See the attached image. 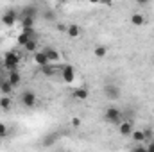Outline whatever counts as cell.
<instances>
[{"label":"cell","instance_id":"obj_2","mask_svg":"<svg viewBox=\"0 0 154 152\" xmlns=\"http://www.w3.org/2000/svg\"><path fill=\"white\" fill-rule=\"evenodd\" d=\"M104 120H106L108 123L118 125V123L122 122V111H120L118 108H115V106L106 108V109H104Z\"/></svg>","mask_w":154,"mask_h":152},{"label":"cell","instance_id":"obj_22","mask_svg":"<svg viewBox=\"0 0 154 152\" xmlns=\"http://www.w3.org/2000/svg\"><path fill=\"white\" fill-rule=\"evenodd\" d=\"M11 108V97H0V109H9Z\"/></svg>","mask_w":154,"mask_h":152},{"label":"cell","instance_id":"obj_4","mask_svg":"<svg viewBox=\"0 0 154 152\" xmlns=\"http://www.w3.org/2000/svg\"><path fill=\"white\" fill-rule=\"evenodd\" d=\"M18 11L16 9H9V11H5L4 14H2V23L4 25H7V27H11V25H14L16 22H18Z\"/></svg>","mask_w":154,"mask_h":152},{"label":"cell","instance_id":"obj_6","mask_svg":"<svg viewBox=\"0 0 154 152\" xmlns=\"http://www.w3.org/2000/svg\"><path fill=\"white\" fill-rule=\"evenodd\" d=\"M104 95L109 100H116V99H120V88L115 86V84H106L104 86Z\"/></svg>","mask_w":154,"mask_h":152},{"label":"cell","instance_id":"obj_18","mask_svg":"<svg viewBox=\"0 0 154 152\" xmlns=\"http://www.w3.org/2000/svg\"><path fill=\"white\" fill-rule=\"evenodd\" d=\"M131 138H133L134 143H145V138H143V131L142 129H134L131 132Z\"/></svg>","mask_w":154,"mask_h":152},{"label":"cell","instance_id":"obj_10","mask_svg":"<svg viewBox=\"0 0 154 152\" xmlns=\"http://www.w3.org/2000/svg\"><path fill=\"white\" fill-rule=\"evenodd\" d=\"M88 97H90V91L84 88V86H79L74 90V99L79 100V102H84V100H88Z\"/></svg>","mask_w":154,"mask_h":152},{"label":"cell","instance_id":"obj_7","mask_svg":"<svg viewBox=\"0 0 154 152\" xmlns=\"http://www.w3.org/2000/svg\"><path fill=\"white\" fill-rule=\"evenodd\" d=\"M133 131H134L133 122H129V120H122V122L118 123V132H120L122 136H131Z\"/></svg>","mask_w":154,"mask_h":152},{"label":"cell","instance_id":"obj_9","mask_svg":"<svg viewBox=\"0 0 154 152\" xmlns=\"http://www.w3.org/2000/svg\"><path fill=\"white\" fill-rule=\"evenodd\" d=\"M45 56H47V59H48V63H57L59 59H61V54L56 50V48H52V47H47L45 50Z\"/></svg>","mask_w":154,"mask_h":152},{"label":"cell","instance_id":"obj_11","mask_svg":"<svg viewBox=\"0 0 154 152\" xmlns=\"http://www.w3.org/2000/svg\"><path fill=\"white\" fill-rule=\"evenodd\" d=\"M36 14H38V7L32 5V4L22 7V11H20V16H31V18H36Z\"/></svg>","mask_w":154,"mask_h":152},{"label":"cell","instance_id":"obj_29","mask_svg":"<svg viewBox=\"0 0 154 152\" xmlns=\"http://www.w3.org/2000/svg\"><path fill=\"white\" fill-rule=\"evenodd\" d=\"M145 147H147V152H154V140H152V141H149Z\"/></svg>","mask_w":154,"mask_h":152},{"label":"cell","instance_id":"obj_13","mask_svg":"<svg viewBox=\"0 0 154 152\" xmlns=\"http://www.w3.org/2000/svg\"><path fill=\"white\" fill-rule=\"evenodd\" d=\"M34 63L38 65L39 68H43V66H47V65H50L48 63V59H47V56H45V52L41 50V52H36L34 54Z\"/></svg>","mask_w":154,"mask_h":152},{"label":"cell","instance_id":"obj_20","mask_svg":"<svg viewBox=\"0 0 154 152\" xmlns=\"http://www.w3.org/2000/svg\"><path fill=\"white\" fill-rule=\"evenodd\" d=\"M23 48H25L27 52H31V54H36V52H38V50H36V48H38V41H36V38H32Z\"/></svg>","mask_w":154,"mask_h":152},{"label":"cell","instance_id":"obj_33","mask_svg":"<svg viewBox=\"0 0 154 152\" xmlns=\"http://www.w3.org/2000/svg\"><path fill=\"white\" fill-rule=\"evenodd\" d=\"M152 65H154V61H152Z\"/></svg>","mask_w":154,"mask_h":152},{"label":"cell","instance_id":"obj_31","mask_svg":"<svg viewBox=\"0 0 154 152\" xmlns=\"http://www.w3.org/2000/svg\"><path fill=\"white\" fill-rule=\"evenodd\" d=\"M2 72H4V65L0 63V74H2Z\"/></svg>","mask_w":154,"mask_h":152},{"label":"cell","instance_id":"obj_17","mask_svg":"<svg viewBox=\"0 0 154 152\" xmlns=\"http://www.w3.org/2000/svg\"><path fill=\"white\" fill-rule=\"evenodd\" d=\"M13 90H14V88L7 82V79H5V81H0V93H2V97H9V95L13 93Z\"/></svg>","mask_w":154,"mask_h":152},{"label":"cell","instance_id":"obj_3","mask_svg":"<svg viewBox=\"0 0 154 152\" xmlns=\"http://www.w3.org/2000/svg\"><path fill=\"white\" fill-rule=\"evenodd\" d=\"M36 102H38V97H36V93H34V91H31V90L22 91V95H20V104H22L23 108L32 109V108L36 106Z\"/></svg>","mask_w":154,"mask_h":152},{"label":"cell","instance_id":"obj_30","mask_svg":"<svg viewBox=\"0 0 154 152\" xmlns=\"http://www.w3.org/2000/svg\"><path fill=\"white\" fill-rule=\"evenodd\" d=\"M54 18H56L54 13H45V20H54Z\"/></svg>","mask_w":154,"mask_h":152},{"label":"cell","instance_id":"obj_24","mask_svg":"<svg viewBox=\"0 0 154 152\" xmlns=\"http://www.w3.org/2000/svg\"><path fill=\"white\" fill-rule=\"evenodd\" d=\"M7 134H9V129H7V125L0 122V140H4V138H7Z\"/></svg>","mask_w":154,"mask_h":152},{"label":"cell","instance_id":"obj_16","mask_svg":"<svg viewBox=\"0 0 154 152\" xmlns=\"http://www.w3.org/2000/svg\"><path fill=\"white\" fill-rule=\"evenodd\" d=\"M93 56H95L97 59H104V57L108 56V47H106V45H97V47L93 48Z\"/></svg>","mask_w":154,"mask_h":152},{"label":"cell","instance_id":"obj_26","mask_svg":"<svg viewBox=\"0 0 154 152\" xmlns=\"http://www.w3.org/2000/svg\"><path fill=\"white\" fill-rule=\"evenodd\" d=\"M70 123H72V127H81V118L79 116H72Z\"/></svg>","mask_w":154,"mask_h":152},{"label":"cell","instance_id":"obj_1","mask_svg":"<svg viewBox=\"0 0 154 152\" xmlns=\"http://www.w3.org/2000/svg\"><path fill=\"white\" fill-rule=\"evenodd\" d=\"M5 59H4V70H7V72H13V70H18V66H20V61H22V57H20V54H16V52H13V50H9V52H5V56H4Z\"/></svg>","mask_w":154,"mask_h":152},{"label":"cell","instance_id":"obj_5","mask_svg":"<svg viewBox=\"0 0 154 152\" xmlns=\"http://www.w3.org/2000/svg\"><path fill=\"white\" fill-rule=\"evenodd\" d=\"M61 77H63V81L66 84H72L75 81V70H74V66L72 65H63L61 66Z\"/></svg>","mask_w":154,"mask_h":152},{"label":"cell","instance_id":"obj_25","mask_svg":"<svg viewBox=\"0 0 154 152\" xmlns=\"http://www.w3.org/2000/svg\"><path fill=\"white\" fill-rule=\"evenodd\" d=\"M131 152H147V147H145L143 143H136V145L131 149Z\"/></svg>","mask_w":154,"mask_h":152},{"label":"cell","instance_id":"obj_15","mask_svg":"<svg viewBox=\"0 0 154 152\" xmlns=\"http://www.w3.org/2000/svg\"><path fill=\"white\" fill-rule=\"evenodd\" d=\"M131 23H133L134 27H142V25L145 23V16H143L142 13H133V14H131Z\"/></svg>","mask_w":154,"mask_h":152},{"label":"cell","instance_id":"obj_21","mask_svg":"<svg viewBox=\"0 0 154 152\" xmlns=\"http://www.w3.org/2000/svg\"><path fill=\"white\" fill-rule=\"evenodd\" d=\"M142 131H143V138H145V143L152 141V140H154V131H152V127H145V129H142Z\"/></svg>","mask_w":154,"mask_h":152},{"label":"cell","instance_id":"obj_8","mask_svg":"<svg viewBox=\"0 0 154 152\" xmlns=\"http://www.w3.org/2000/svg\"><path fill=\"white\" fill-rule=\"evenodd\" d=\"M5 79H7V82H9L13 88H16V86L22 82V74H20L18 70H13V72H7V77H5Z\"/></svg>","mask_w":154,"mask_h":152},{"label":"cell","instance_id":"obj_14","mask_svg":"<svg viewBox=\"0 0 154 152\" xmlns=\"http://www.w3.org/2000/svg\"><path fill=\"white\" fill-rule=\"evenodd\" d=\"M32 38H34V34H32V32H23V31H22V32L18 34V38H16V41H18V45L25 47V45H27V43H29V41H31Z\"/></svg>","mask_w":154,"mask_h":152},{"label":"cell","instance_id":"obj_12","mask_svg":"<svg viewBox=\"0 0 154 152\" xmlns=\"http://www.w3.org/2000/svg\"><path fill=\"white\" fill-rule=\"evenodd\" d=\"M34 22H36V18H31V16H20V25H22L23 31H31V29L34 27Z\"/></svg>","mask_w":154,"mask_h":152},{"label":"cell","instance_id":"obj_32","mask_svg":"<svg viewBox=\"0 0 154 152\" xmlns=\"http://www.w3.org/2000/svg\"><path fill=\"white\" fill-rule=\"evenodd\" d=\"M0 141H2V140H0ZM0 145H2V143H0Z\"/></svg>","mask_w":154,"mask_h":152},{"label":"cell","instance_id":"obj_23","mask_svg":"<svg viewBox=\"0 0 154 152\" xmlns=\"http://www.w3.org/2000/svg\"><path fill=\"white\" fill-rule=\"evenodd\" d=\"M41 72H43V75H47V77H52L54 74H56V70H54V66H52V65L43 66V68H41Z\"/></svg>","mask_w":154,"mask_h":152},{"label":"cell","instance_id":"obj_28","mask_svg":"<svg viewBox=\"0 0 154 152\" xmlns=\"http://www.w3.org/2000/svg\"><path fill=\"white\" fill-rule=\"evenodd\" d=\"M66 29H68V25H65V23H57V31H59V32H66Z\"/></svg>","mask_w":154,"mask_h":152},{"label":"cell","instance_id":"obj_19","mask_svg":"<svg viewBox=\"0 0 154 152\" xmlns=\"http://www.w3.org/2000/svg\"><path fill=\"white\" fill-rule=\"evenodd\" d=\"M66 34H68L70 38H79V36H81V27H79L77 23L68 25V29H66Z\"/></svg>","mask_w":154,"mask_h":152},{"label":"cell","instance_id":"obj_27","mask_svg":"<svg viewBox=\"0 0 154 152\" xmlns=\"http://www.w3.org/2000/svg\"><path fill=\"white\" fill-rule=\"evenodd\" d=\"M54 138H56L54 134H52L50 138H45V143H43V145H47V147H50V145H54Z\"/></svg>","mask_w":154,"mask_h":152}]
</instances>
